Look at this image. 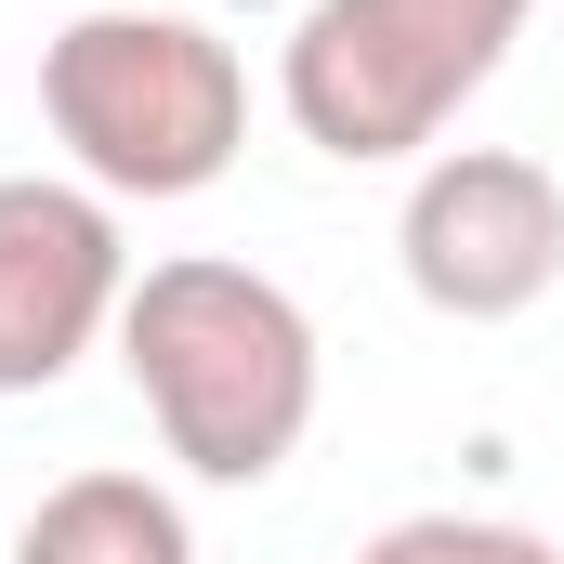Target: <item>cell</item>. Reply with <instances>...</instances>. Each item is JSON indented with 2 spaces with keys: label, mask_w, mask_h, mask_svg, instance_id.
Returning a JSON list of instances; mask_svg holds the SVG:
<instances>
[{
  "label": "cell",
  "mask_w": 564,
  "mask_h": 564,
  "mask_svg": "<svg viewBox=\"0 0 564 564\" xmlns=\"http://www.w3.org/2000/svg\"><path fill=\"white\" fill-rule=\"evenodd\" d=\"M13 564H197V525L171 486L144 473H66L26 525H13Z\"/></svg>",
  "instance_id": "obj_6"
},
{
  "label": "cell",
  "mask_w": 564,
  "mask_h": 564,
  "mask_svg": "<svg viewBox=\"0 0 564 564\" xmlns=\"http://www.w3.org/2000/svg\"><path fill=\"white\" fill-rule=\"evenodd\" d=\"M40 119L93 197H197L250 144V66L197 13L93 0L66 13V40H40Z\"/></svg>",
  "instance_id": "obj_2"
},
{
  "label": "cell",
  "mask_w": 564,
  "mask_h": 564,
  "mask_svg": "<svg viewBox=\"0 0 564 564\" xmlns=\"http://www.w3.org/2000/svg\"><path fill=\"white\" fill-rule=\"evenodd\" d=\"M79 13H93V0H79Z\"/></svg>",
  "instance_id": "obj_9"
},
{
  "label": "cell",
  "mask_w": 564,
  "mask_h": 564,
  "mask_svg": "<svg viewBox=\"0 0 564 564\" xmlns=\"http://www.w3.org/2000/svg\"><path fill=\"white\" fill-rule=\"evenodd\" d=\"M132 302L119 197L66 171H0V394H53Z\"/></svg>",
  "instance_id": "obj_5"
},
{
  "label": "cell",
  "mask_w": 564,
  "mask_h": 564,
  "mask_svg": "<svg viewBox=\"0 0 564 564\" xmlns=\"http://www.w3.org/2000/svg\"><path fill=\"white\" fill-rule=\"evenodd\" d=\"M119 368H132L158 446L197 486H276L302 459V433H315V394H328L315 315L263 263H224V250H184V263L132 276Z\"/></svg>",
  "instance_id": "obj_1"
},
{
  "label": "cell",
  "mask_w": 564,
  "mask_h": 564,
  "mask_svg": "<svg viewBox=\"0 0 564 564\" xmlns=\"http://www.w3.org/2000/svg\"><path fill=\"white\" fill-rule=\"evenodd\" d=\"M394 263L459 328L539 315L552 276H564V184H552V158H525V144H433L421 171H408V210H394Z\"/></svg>",
  "instance_id": "obj_4"
},
{
  "label": "cell",
  "mask_w": 564,
  "mask_h": 564,
  "mask_svg": "<svg viewBox=\"0 0 564 564\" xmlns=\"http://www.w3.org/2000/svg\"><path fill=\"white\" fill-rule=\"evenodd\" d=\"M355 564H564L539 525H512V512H408V525H381Z\"/></svg>",
  "instance_id": "obj_7"
},
{
  "label": "cell",
  "mask_w": 564,
  "mask_h": 564,
  "mask_svg": "<svg viewBox=\"0 0 564 564\" xmlns=\"http://www.w3.org/2000/svg\"><path fill=\"white\" fill-rule=\"evenodd\" d=\"M525 13L539 0H302L276 40V106L341 171H421L446 119L512 66Z\"/></svg>",
  "instance_id": "obj_3"
},
{
  "label": "cell",
  "mask_w": 564,
  "mask_h": 564,
  "mask_svg": "<svg viewBox=\"0 0 564 564\" xmlns=\"http://www.w3.org/2000/svg\"><path fill=\"white\" fill-rule=\"evenodd\" d=\"M224 13H302V0H224Z\"/></svg>",
  "instance_id": "obj_8"
}]
</instances>
